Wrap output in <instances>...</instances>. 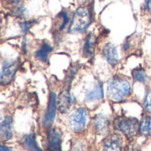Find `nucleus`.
<instances>
[{
    "label": "nucleus",
    "mask_w": 151,
    "mask_h": 151,
    "mask_svg": "<svg viewBox=\"0 0 151 151\" xmlns=\"http://www.w3.org/2000/svg\"><path fill=\"white\" fill-rule=\"evenodd\" d=\"M143 109L146 113L151 114V88H149L146 92L143 100Z\"/></svg>",
    "instance_id": "nucleus-20"
},
{
    "label": "nucleus",
    "mask_w": 151,
    "mask_h": 151,
    "mask_svg": "<svg viewBox=\"0 0 151 151\" xmlns=\"http://www.w3.org/2000/svg\"><path fill=\"white\" fill-rule=\"evenodd\" d=\"M93 128L97 135H105L110 130V120L104 114H96L93 118Z\"/></svg>",
    "instance_id": "nucleus-9"
},
{
    "label": "nucleus",
    "mask_w": 151,
    "mask_h": 151,
    "mask_svg": "<svg viewBox=\"0 0 151 151\" xmlns=\"http://www.w3.org/2000/svg\"><path fill=\"white\" fill-rule=\"evenodd\" d=\"M57 111H58V96L55 94V92L51 91L49 96V101H48L46 111L42 117V126L45 128L49 129L51 127L56 119Z\"/></svg>",
    "instance_id": "nucleus-6"
},
{
    "label": "nucleus",
    "mask_w": 151,
    "mask_h": 151,
    "mask_svg": "<svg viewBox=\"0 0 151 151\" xmlns=\"http://www.w3.org/2000/svg\"><path fill=\"white\" fill-rule=\"evenodd\" d=\"M132 94L131 82L125 77L114 75L107 83V96L113 103H121Z\"/></svg>",
    "instance_id": "nucleus-1"
},
{
    "label": "nucleus",
    "mask_w": 151,
    "mask_h": 151,
    "mask_svg": "<svg viewBox=\"0 0 151 151\" xmlns=\"http://www.w3.org/2000/svg\"><path fill=\"white\" fill-rule=\"evenodd\" d=\"M20 142H21L22 147L27 150L35 151L40 149L38 147V144H37V142H36V136H35V134H25L21 138Z\"/></svg>",
    "instance_id": "nucleus-16"
},
{
    "label": "nucleus",
    "mask_w": 151,
    "mask_h": 151,
    "mask_svg": "<svg viewBox=\"0 0 151 151\" xmlns=\"http://www.w3.org/2000/svg\"><path fill=\"white\" fill-rule=\"evenodd\" d=\"M61 132L58 128H49L46 133V145L49 151H62Z\"/></svg>",
    "instance_id": "nucleus-7"
},
{
    "label": "nucleus",
    "mask_w": 151,
    "mask_h": 151,
    "mask_svg": "<svg viewBox=\"0 0 151 151\" xmlns=\"http://www.w3.org/2000/svg\"><path fill=\"white\" fill-rule=\"evenodd\" d=\"M122 138L118 134H111L106 136L103 142L104 151H122Z\"/></svg>",
    "instance_id": "nucleus-10"
},
{
    "label": "nucleus",
    "mask_w": 151,
    "mask_h": 151,
    "mask_svg": "<svg viewBox=\"0 0 151 151\" xmlns=\"http://www.w3.org/2000/svg\"><path fill=\"white\" fill-rule=\"evenodd\" d=\"M12 118L11 116H4L0 124V138L3 142H7L12 137Z\"/></svg>",
    "instance_id": "nucleus-12"
},
{
    "label": "nucleus",
    "mask_w": 151,
    "mask_h": 151,
    "mask_svg": "<svg viewBox=\"0 0 151 151\" xmlns=\"http://www.w3.org/2000/svg\"><path fill=\"white\" fill-rule=\"evenodd\" d=\"M52 50H53V47L49 42H44L35 52V58L42 64H45L48 62L49 56L52 52Z\"/></svg>",
    "instance_id": "nucleus-14"
},
{
    "label": "nucleus",
    "mask_w": 151,
    "mask_h": 151,
    "mask_svg": "<svg viewBox=\"0 0 151 151\" xmlns=\"http://www.w3.org/2000/svg\"><path fill=\"white\" fill-rule=\"evenodd\" d=\"M57 18L61 20L60 23H59V25H58V30L59 31H63L66 27L67 24L69 23V20H70L69 15H68V13L65 11H61L58 14Z\"/></svg>",
    "instance_id": "nucleus-19"
},
{
    "label": "nucleus",
    "mask_w": 151,
    "mask_h": 151,
    "mask_svg": "<svg viewBox=\"0 0 151 151\" xmlns=\"http://www.w3.org/2000/svg\"><path fill=\"white\" fill-rule=\"evenodd\" d=\"M35 23V20H29V21H22V22H19V28L21 30V33L23 35H26L29 29L34 26V24Z\"/></svg>",
    "instance_id": "nucleus-21"
},
{
    "label": "nucleus",
    "mask_w": 151,
    "mask_h": 151,
    "mask_svg": "<svg viewBox=\"0 0 151 151\" xmlns=\"http://www.w3.org/2000/svg\"><path fill=\"white\" fill-rule=\"evenodd\" d=\"M22 50H23L24 53H26V50H27V40H26V38H24L23 42H22Z\"/></svg>",
    "instance_id": "nucleus-24"
},
{
    "label": "nucleus",
    "mask_w": 151,
    "mask_h": 151,
    "mask_svg": "<svg viewBox=\"0 0 151 151\" xmlns=\"http://www.w3.org/2000/svg\"><path fill=\"white\" fill-rule=\"evenodd\" d=\"M139 133L145 137L151 136V116L149 114L142 118L139 126Z\"/></svg>",
    "instance_id": "nucleus-17"
},
{
    "label": "nucleus",
    "mask_w": 151,
    "mask_h": 151,
    "mask_svg": "<svg viewBox=\"0 0 151 151\" xmlns=\"http://www.w3.org/2000/svg\"><path fill=\"white\" fill-rule=\"evenodd\" d=\"M73 103H74V98H73V95L71 94L69 88L61 91V93L58 96V111L62 114L66 113L71 109Z\"/></svg>",
    "instance_id": "nucleus-8"
},
{
    "label": "nucleus",
    "mask_w": 151,
    "mask_h": 151,
    "mask_svg": "<svg viewBox=\"0 0 151 151\" xmlns=\"http://www.w3.org/2000/svg\"><path fill=\"white\" fill-rule=\"evenodd\" d=\"M140 122L135 118L117 117L113 121V127L116 130L122 133L127 138L131 139L139 133Z\"/></svg>",
    "instance_id": "nucleus-3"
},
{
    "label": "nucleus",
    "mask_w": 151,
    "mask_h": 151,
    "mask_svg": "<svg viewBox=\"0 0 151 151\" xmlns=\"http://www.w3.org/2000/svg\"><path fill=\"white\" fill-rule=\"evenodd\" d=\"M144 5H145V8H146V10H147V11H150L151 10V0H145Z\"/></svg>",
    "instance_id": "nucleus-23"
},
{
    "label": "nucleus",
    "mask_w": 151,
    "mask_h": 151,
    "mask_svg": "<svg viewBox=\"0 0 151 151\" xmlns=\"http://www.w3.org/2000/svg\"><path fill=\"white\" fill-rule=\"evenodd\" d=\"M95 46H96V41L93 36L92 33H89L84 41L83 47H82V56L84 58H91L94 55L95 52Z\"/></svg>",
    "instance_id": "nucleus-15"
},
{
    "label": "nucleus",
    "mask_w": 151,
    "mask_h": 151,
    "mask_svg": "<svg viewBox=\"0 0 151 151\" xmlns=\"http://www.w3.org/2000/svg\"><path fill=\"white\" fill-rule=\"evenodd\" d=\"M0 151H13V150H12L10 148L6 147V146H4V145H1V146H0Z\"/></svg>",
    "instance_id": "nucleus-25"
},
{
    "label": "nucleus",
    "mask_w": 151,
    "mask_h": 151,
    "mask_svg": "<svg viewBox=\"0 0 151 151\" xmlns=\"http://www.w3.org/2000/svg\"><path fill=\"white\" fill-rule=\"evenodd\" d=\"M132 76L134 81L144 84L147 81V74L142 68H136L132 72Z\"/></svg>",
    "instance_id": "nucleus-18"
},
{
    "label": "nucleus",
    "mask_w": 151,
    "mask_h": 151,
    "mask_svg": "<svg viewBox=\"0 0 151 151\" xmlns=\"http://www.w3.org/2000/svg\"><path fill=\"white\" fill-rule=\"evenodd\" d=\"M92 17L89 9L87 6L78 7L73 14L68 33L69 34H81L84 33L91 25Z\"/></svg>",
    "instance_id": "nucleus-2"
},
{
    "label": "nucleus",
    "mask_w": 151,
    "mask_h": 151,
    "mask_svg": "<svg viewBox=\"0 0 151 151\" xmlns=\"http://www.w3.org/2000/svg\"><path fill=\"white\" fill-rule=\"evenodd\" d=\"M104 97V88L102 82H98L95 85L93 89L87 92L85 96V101L88 103H94L100 101Z\"/></svg>",
    "instance_id": "nucleus-13"
},
{
    "label": "nucleus",
    "mask_w": 151,
    "mask_h": 151,
    "mask_svg": "<svg viewBox=\"0 0 151 151\" xmlns=\"http://www.w3.org/2000/svg\"><path fill=\"white\" fill-rule=\"evenodd\" d=\"M103 56L111 66L115 67L118 65L119 60V52L117 47L112 42H107L104 44L103 47Z\"/></svg>",
    "instance_id": "nucleus-11"
},
{
    "label": "nucleus",
    "mask_w": 151,
    "mask_h": 151,
    "mask_svg": "<svg viewBox=\"0 0 151 151\" xmlns=\"http://www.w3.org/2000/svg\"><path fill=\"white\" fill-rule=\"evenodd\" d=\"M14 3H19V2H21L22 0H12Z\"/></svg>",
    "instance_id": "nucleus-26"
},
{
    "label": "nucleus",
    "mask_w": 151,
    "mask_h": 151,
    "mask_svg": "<svg viewBox=\"0 0 151 151\" xmlns=\"http://www.w3.org/2000/svg\"><path fill=\"white\" fill-rule=\"evenodd\" d=\"M88 115V111L84 107H80L75 110L70 115L68 119L70 128L75 133H80L83 131L87 125Z\"/></svg>",
    "instance_id": "nucleus-4"
},
{
    "label": "nucleus",
    "mask_w": 151,
    "mask_h": 151,
    "mask_svg": "<svg viewBox=\"0 0 151 151\" xmlns=\"http://www.w3.org/2000/svg\"><path fill=\"white\" fill-rule=\"evenodd\" d=\"M27 10L22 6H18L13 12V14L18 18H25L27 16Z\"/></svg>",
    "instance_id": "nucleus-22"
},
{
    "label": "nucleus",
    "mask_w": 151,
    "mask_h": 151,
    "mask_svg": "<svg viewBox=\"0 0 151 151\" xmlns=\"http://www.w3.org/2000/svg\"><path fill=\"white\" fill-rule=\"evenodd\" d=\"M35 151H42L41 149H39V150H35Z\"/></svg>",
    "instance_id": "nucleus-27"
},
{
    "label": "nucleus",
    "mask_w": 151,
    "mask_h": 151,
    "mask_svg": "<svg viewBox=\"0 0 151 151\" xmlns=\"http://www.w3.org/2000/svg\"><path fill=\"white\" fill-rule=\"evenodd\" d=\"M18 65L17 60L6 59L3 61L0 72V83L2 86H6L12 81L18 70Z\"/></svg>",
    "instance_id": "nucleus-5"
}]
</instances>
